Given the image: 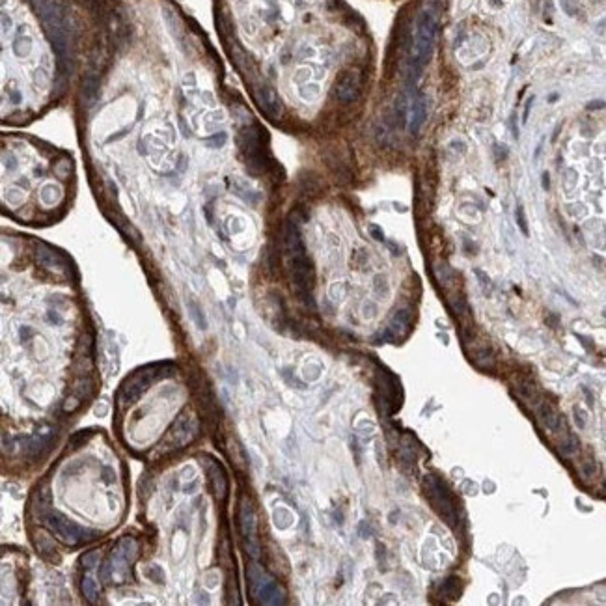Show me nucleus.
<instances>
[{"label":"nucleus","instance_id":"f257e3e1","mask_svg":"<svg viewBox=\"0 0 606 606\" xmlns=\"http://www.w3.org/2000/svg\"><path fill=\"white\" fill-rule=\"evenodd\" d=\"M437 13L431 7L423 9L416 22V34L412 39V49H410V78L412 80L420 77L422 69L429 62L435 37H437Z\"/></svg>","mask_w":606,"mask_h":606},{"label":"nucleus","instance_id":"f03ea898","mask_svg":"<svg viewBox=\"0 0 606 606\" xmlns=\"http://www.w3.org/2000/svg\"><path fill=\"white\" fill-rule=\"evenodd\" d=\"M41 517H43V522L47 524L50 528L52 534H56L58 539H62L64 543L67 545H77V543H82V541H90L93 537L97 536L95 532L88 528H82V526H78L75 524L73 521L69 519H65L62 513H58V511H50L47 508H41Z\"/></svg>","mask_w":606,"mask_h":606},{"label":"nucleus","instance_id":"7ed1b4c3","mask_svg":"<svg viewBox=\"0 0 606 606\" xmlns=\"http://www.w3.org/2000/svg\"><path fill=\"white\" fill-rule=\"evenodd\" d=\"M423 487H425V494L429 498L431 506L440 515V519L448 522L450 526H455L457 524V511H455L453 500L448 494V489L444 487V483L437 476H427L423 481Z\"/></svg>","mask_w":606,"mask_h":606},{"label":"nucleus","instance_id":"20e7f679","mask_svg":"<svg viewBox=\"0 0 606 606\" xmlns=\"http://www.w3.org/2000/svg\"><path fill=\"white\" fill-rule=\"evenodd\" d=\"M291 276L301 295L308 297L313 288V267L304 250L291 254Z\"/></svg>","mask_w":606,"mask_h":606},{"label":"nucleus","instance_id":"39448f33","mask_svg":"<svg viewBox=\"0 0 606 606\" xmlns=\"http://www.w3.org/2000/svg\"><path fill=\"white\" fill-rule=\"evenodd\" d=\"M334 95L341 103H352L358 95V77L352 71L341 73L334 86Z\"/></svg>","mask_w":606,"mask_h":606},{"label":"nucleus","instance_id":"423d86ee","mask_svg":"<svg viewBox=\"0 0 606 606\" xmlns=\"http://www.w3.org/2000/svg\"><path fill=\"white\" fill-rule=\"evenodd\" d=\"M155 377H159V375H153V373H149V371H142V373H136L134 377L127 379L125 384H123V388H121V395L125 397V401L133 403L142 392L148 390L149 382L153 381Z\"/></svg>","mask_w":606,"mask_h":606},{"label":"nucleus","instance_id":"0eeeda50","mask_svg":"<svg viewBox=\"0 0 606 606\" xmlns=\"http://www.w3.org/2000/svg\"><path fill=\"white\" fill-rule=\"evenodd\" d=\"M256 99H258L260 106L269 114V116L278 118V116L282 114L284 106H282V101H280V95H278L271 86H260L258 92H256Z\"/></svg>","mask_w":606,"mask_h":606},{"label":"nucleus","instance_id":"6e6552de","mask_svg":"<svg viewBox=\"0 0 606 606\" xmlns=\"http://www.w3.org/2000/svg\"><path fill=\"white\" fill-rule=\"evenodd\" d=\"M196 435V425L192 420H189L187 416H181L176 423H174V427L170 431V437L174 438L172 440V446H174V450H177L179 446H185L189 444L192 438Z\"/></svg>","mask_w":606,"mask_h":606},{"label":"nucleus","instance_id":"1a4fd4ad","mask_svg":"<svg viewBox=\"0 0 606 606\" xmlns=\"http://www.w3.org/2000/svg\"><path fill=\"white\" fill-rule=\"evenodd\" d=\"M427 110H429V106H427V97L423 95V93H418L412 101V105H410V114H409V131L412 134L420 133V129L422 125L425 123L427 120Z\"/></svg>","mask_w":606,"mask_h":606},{"label":"nucleus","instance_id":"9d476101","mask_svg":"<svg viewBox=\"0 0 606 606\" xmlns=\"http://www.w3.org/2000/svg\"><path fill=\"white\" fill-rule=\"evenodd\" d=\"M537 418H539V422L547 427L549 431L552 433H556L560 429V425H562V418L560 414L556 412V409L547 401H539L537 405Z\"/></svg>","mask_w":606,"mask_h":606},{"label":"nucleus","instance_id":"9b49d317","mask_svg":"<svg viewBox=\"0 0 606 606\" xmlns=\"http://www.w3.org/2000/svg\"><path fill=\"white\" fill-rule=\"evenodd\" d=\"M35 258H37V263H39L41 267L49 269V271H62V269H64V261H62V258H60L54 250L43 247V245L35 248Z\"/></svg>","mask_w":606,"mask_h":606},{"label":"nucleus","instance_id":"f8f14e48","mask_svg":"<svg viewBox=\"0 0 606 606\" xmlns=\"http://www.w3.org/2000/svg\"><path fill=\"white\" fill-rule=\"evenodd\" d=\"M241 528H243V534L247 539L256 543V517L247 500H243V504H241Z\"/></svg>","mask_w":606,"mask_h":606},{"label":"nucleus","instance_id":"ddd939ff","mask_svg":"<svg viewBox=\"0 0 606 606\" xmlns=\"http://www.w3.org/2000/svg\"><path fill=\"white\" fill-rule=\"evenodd\" d=\"M209 478H211V485L213 491L217 494L219 500H224L226 494H228V479H226V474L222 470V466L219 465H211L209 468Z\"/></svg>","mask_w":606,"mask_h":606},{"label":"nucleus","instance_id":"4468645a","mask_svg":"<svg viewBox=\"0 0 606 606\" xmlns=\"http://www.w3.org/2000/svg\"><path fill=\"white\" fill-rule=\"evenodd\" d=\"M32 47H34V41L30 37L24 28H19L17 35H15L13 43H11V49H13V54L19 58H26L32 52Z\"/></svg>","mask_w":606,"mask_h":606},{"label":"nucleus","instance_id":"2eb2a0df","mask_svg":"<svg viewBox=\"0 0 606 606\" xmlns=\"http://www.w3.org/2000/svg\"><path fill=\"white\" fill-rule=\"evenodd\" d=\"M50 440H52V429H43V431H37L32 440H30V453L32 455H39L45 448H49Z\"/></svg>","mask_w":606,"mask_h":606},{"label":"nucleus","instance_id":"dca6fc26","mask_svg":"<svg viewBox=\"0 0 606 606\" xmlns=\"http://www.w3.org/2000/svg\"><path fill=\"white\" fill-rule=\"evenodd\" d=\"M410 326V311L409 310H397L395 311L394 319H392V324L388 330L395 334V336H403L405 332L409 330Z\"/></svg>","mask_w":606,"mask_h":606},{"label":"nucleus","instance_id":"f3484780","mask_svg":"<svg viewBox=\"0 0 606 606\" xmlns=\"http://www.w3.org/2000/svg\"><path fill=\"white\" fill-rule=\"evenodd\" d=\"M517 394L521 395V399H524L530 405H539V395H537V388L532 384V382H521L517 386Z\"/></svg>","mask_w":606,"mask_h":606},{"label":"nucleus","instance_id":"a211bd4d","mask_svg":"<svg viewBox=\"0 0 606 606\" xmlns=\"http://www.w3.org/2000/svg\"><path fill=\"white\" fill-rule=\"evenodd\" d=\"M560 451H562L564 455H567V457H571V455H575V453L580 451V440H578V437L575 433H569V435L565 437V440L560 444Z\"/></svg>","mask_w":606,"mask_h":606},{"label":"nucleus","instance_id":"6ab92c4d","mask_svg":"<svg viewBox=\"0 0 606 606\" xmlns=\"http://www.w3.org/2000/svg\"><path fill=\"white\" fill-rule=\"evenodd\" d=\"M97 90H99V78L90 73L84 78V97L88 99V103H92L93 99L97 97Z\"/></svg>","mask_w":606,"mask_h":606},{"label":"nucleus","instance_id":"aec40b11","mask_svg":"<svg viewBox=\"0 0 606 606\" xmlns=\"http://www.w3.org/2000/svg\"><path fill=\"white\" fill-rule=\"evenodd\" d=\"M82 593H84V597L90 601V603H93V601L97 599L99 588L92 577H86L84 580H82Z\"/></svg>","mask_w":606,"mask_h":606},{"label":"nucleus","instance_id":"412c9836","mask_svg":"<svg viewBox=\"0 0 606 606\" xmlns=\"http://www.w3.org/2000/svg\"><path fill=\"white\" fill-rule=\"evenodd\" d=\"M580 474H582V478H586V479L595 478V476L599 474V465H597V461L586 459L584 463H582V466H580Z\"/></svg>","mask_w":606,"mask_h":606},{"label":"nucleus","instance_id":"4be33fe9","mask_svg":"<svg viewBox=\"0 0 606 606\" xmlns=\"http://www.w3.org/2000/svg\"><path fill=\"white\" fill-rule=\"evenodd\" d=\"M476 364H478L479 367H491L493 366V352H491V349H481V351H478V354H476Z\"/></svg>","mask_w":606,"mask_h":606},{"label":"nucleus","instance_id":"5701e85b","mask_svg":"<svg viewBox=\"0 0 606 606\" xmlns=\"http://www.w3.org/2000/svg\"><path fill=\"white\" fill-rule=\"evenodd\" d=\"M82 565H84L86 569H93V567H97V565H99V552H97V550L88 552V554L82 558Z\"/></svg>","mask_w":606,"mask_h":606},{"label":"nucleus","instance_id":"b1692460","mask_svg":"<svg viewBox=\"0 0 606 606\" xmlns=\"http://www.w3.org/2000/svg\"><path fill=\"white\" fill-rule=\"evenodd\" d=\"M515 217H517V224L521 228V232L524 235H528V224H526V217H524V209H522L521 205L517 207V211H515Z\"/></svg>","mask_w":606,"mask_h":606},{"label":"nucleus","instance_id":"393cba45","mask_svg":"<svg viewBox=\"0 0 606 606\" xmlns=\"http://www.w3.org/2000/svg\"><path fill=\"white\" fill-rule=\"evenodd\" d=\"M191 311H192V317L196 319L198 326H200V328H205V319H202V315H200V308H198L196 304H191Z\"/></svg>","mask_w":606,"mask_h":606},{"label":"nucleus","instance_id":"a878e982","mask_svg":"<svg viewBox=\"0 0 606 606\" xmlns=\"http://www.w3.org/2000/svg\"><path fill=\"white\" fill-rule=\"evenodd\" d=\"M605 106H606V103L599 99V101H590V103L586 105V110L592 112V110H601V108H605Z\"/></svg>","mask_w":606,"mask_h":606},{"label":"nucleus","instance_id":"bb28decb","mask_svg":"<svg viewBox=\"0 0 606 606\" xmlns=\"http://www.w3.org/2000/svg\"><path fill=\"white\" fill-rule=\"evenodd\" d=\"M509 127H511V133H513V138L517 140L519 138V127H517V116L511 114V118H509Z\"/></svg>","mask_w":606,"mask_h":606},{"label":"nucleus","instance_id":"cd10ccee","mask_svg":"<svg viewBox=\"0 0 606 606\" xmlns=\"http://www.w3.org/2000/svg\"><path fill=\"white\" fill-rule=\"evenodd\" d=\"M532 103H534V97L528 99V103L524 106V114H522V121H528V116H530V108H532Z\"/></svg>","mask_w":606,"mask_h":606},{"label":"nucleus","instance_id":"c85d7f7f","mask_svg":"<svg viewBox=\"0 0 606 606\" xmlns=\"http://www.w3.org/2000/svg\"><path fill=\"white\" fill-rule=\"evenodd\" d=\"M543 189H545V191H549V189H550V177H549V172H545V174H543Z\"/></svg>","mask_w":606,"mask_h":606},{"label":"nucleus","instance_id":"c756f323","mask_svg":"<svg viewBox=\"0 0 606 606\" xmlns=\"http://www.w3.org/2000/svg\"><path fill=\"white\" fill-rule=\"evenodd\" d=\"M371 230H373L375 237H377V239H379V241H382V239H384V237H382V235H381V230H379V228H375V226H373V228H371Z\"/></svg>","mask_w":606,"mask_h":606},{"label":"nucleus","instance_id":"7c9ffc66","mask_svg":"<svg viewBox=\"0 0 606 606\" xmlns=\"http://www.w3.org/2000/svg\"><path fill=\"white\" fill-rule=\"evenodd\" d=\"M603 315H605V317H606V308H605V310H603Z\"/></svg>","mask_w":606,"mask_h":606}]
</instances>
